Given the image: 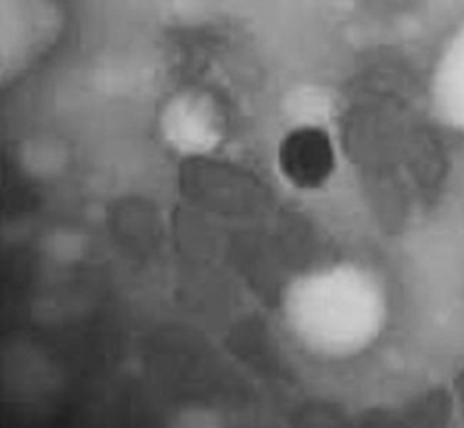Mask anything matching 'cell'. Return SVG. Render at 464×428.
Returning a JSON list of instances; mask_svg holds the SVG:
<instances>
[{
  "label": "cell",
  "mask_w": 464,
  "mask_h": 428,
  "mask_svg": "<svg viewBox=\"0 0 464 428\" xmlns=\"http://www.w3.org/2000/svg\"><path fill=\"white\" fill-rule=\"evenodd\" d=\"M277 161L283 176L301 189H315L328 180L335 156L330 136L315 127H301L286 134Z\"/></svg>",
  "instance_id": "obj_1"
},
{
  "label": "cell",
  "mask_w": 464,
  "mask_h": 428,
  "mask_svg": "<svg viewBox=\"0 0 464 428\" xmlns=\"http://www.w3.org/2000/svg\"><path fill=\"white\" fill-rule=\"evenodd\" d=\"M459 388H460V395H462V399H464V379L459 383Z\"/></svg>",
  "instance_id": "obj_2"
}]
</instances>
